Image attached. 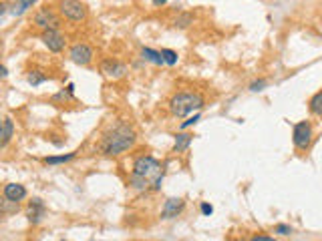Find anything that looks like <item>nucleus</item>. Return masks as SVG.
Returning a JSON list of instances; mask_svg holds the SVG:
<instances>
[{"label":"nucleus","instance_id":"f257e3e1","mask_svg":"<svg viewBox=\"0 0 322 241\" xmlns=\"http://www.w3.org/2000/svg\"><path fill=\"white\" fill-rule=\"evenodd\" d=\"M163 181V167L157 159L143 155L139 159H135L133 163V171H131V187L137 191H147L153 189L157 191L161 187Z\"/></svg>","mask_w":322,"mask_h":241},{"label":"nucleus","instance_id":"f03ea898","mask_svg":"<svg viewBox=\"0 0 322 241\" xmlns=\"http://www.w3.org/2000/svg\"><path fill=\"white\" fill-rule=\"evenodd\" d=\"M135 131L127 125L115 127L111 133H107L101 141V151L105 155H121L127 149H131L135 145Z\"/></svg>","mask_w":322,"mask_h":241},{"label":"nucleus","instance_id":"7ed1b4c3","mask_svg":"<svg viewBox=\"0 0 322 241\" xmlns=\"http://www.w3.org/2000/svg\"><path fill=\"white\" fill-rule=\"evenodd\" d=\"M204 105L205 101L200 93H177L169 101V111L176 117H185L193 111H200Z\"/></svg>","mask_w":322,"mask_h":241},{"label":"nucleus","instance_id":"20e7f679","mask_svg":"<svg viewBox=\"0 0 322 241\" xmlns=\"http://www.w3.org/2000/svg\"><path fill=\"white\" fill-rule=\"evenodd\" d=\"M59 12L71 23H83L87 18V6L81 0H59Z\"/></svg>","mask_w":322,"mask_h":241},{"label":"nucleus","instance_id":"39448f33","mask_svg":"<svg viewBox=\"0 0 322 241\" xmlns=\"http://www.w3.org/2000/svg\"><path fill=\"white\" fill-rule=\"evenodd\" d=\"M34 27L42 28V32L45 30H59L60 27V18L55 14L53 8L45 6V8H38L36 14H34Z\"/></svg>","mask_w":322,"mask_h":241},{"label":"nucleus","instance_id":"423d86ee","mask_svg":"<svg viewBox=\"0 0 322 241\" xmlns=\"http://www.w3.org/2000/svg\"><path fill=\"white\" fill-rule=\"evenodd\" d=\"M292 141L296 145V149L300 151H306L312 143V125L308 121H300L294 125V131H292Z\"/></svg>","mask_w":322,"mask_h":241},{"label":"nucleus","instance_id":"0eeeda50","mask_svg":"<svg viewBox=\"0 0 322 241\" xmlns=\"http://www.w3.org/2000/svg\"><path fill=\"white\" fill-rule=\"evenodd\" d=\"M71 60L75 64H81V67H85V64H89L93 60V49L89 45H85V42H79V45H75L71 49Z\"/></svg>","mask_w":322,"mask_h":241},{"label":"nucleus","instance_id":"6e6552de","mask_svg":"<svg viewBox=\"0 0 322 241\" xmlns=\"http://www.w3.org/2000/svg\"><path fill=\"white\" fill-rule=\"evenodd\" d=\"M101 73L105 77H109V79H121V77H125L127 67L123 62L115 60V58H107V60L101 62Z\"/></svg>","mask_w":322,"mask_h":241},{"label":"nucleus","instance_id":"1a4fd4ad","mask_svg":"<svg viewBox=\"0 0 322 241\" xmlns=\"http://www.w3.org/2000/svg\"><path fill=\"white\" fill-rule=\"evenodd\" d=\"M40 40L45 42V47L53 53H60L64 49V36L59 30H45L40 36Z\"/></svg>","mask_w":322,"mask_h":241},{"label":"nucleus","instance_id":"9d476101","mask_svg":"<svg viewBox=\"0 0 322 241\" xmlns=\"http://www.w3.org/2000/svg\"><path fill=\"white\" fill-rule=\"evenodd\" d=\"M183 207H185L183 199H167L163 209H161V217L163 219H174V217H177L183 211Z\"/></svg>","mask_w":322,"mask_h":241},{"label":"nucleus","instance_id":"9b49d317","mask_svg":"<svg viewBox=\"0 0 322 241\" xmlns=\"http://www.w3.org/2000/svg\"><path fill=\"white\" fill-rule=\"evenodd\" d=\"M27 217L30 223H38L42 217H45V203L42 199H32L29 203V209H27Z\"/></svg>","mask_w":322,"mask_h":241},{"label":"nucleus","instance_id":"f8f14e48","mask_svg":"<svg viewBox=\"0 0 322 241\" xmlns=\"http://www.w3.org/2000/svg\"><path fill=\"white\" fill-rule=\"evenodd\" d=\"M4 197H6V199H10V201L18 203V201H23L27 197V189L23 185H18V183H8L4 187Z\"/></svg>","mask_w":322,"mask_h":241},{"label":"nucleus","instance_id":"ddd939ff","mask_svg":"<svg viewBox=\"0 0 322 241\" xmlns=\"http://www.w3.org/2000/svg\"><path fill=\"white\" fill-rule=\"evenodd\" d=\"M12 135H14V123L10 117H6L2 121V125H0V147H6L12 139Z\"/></svg>","mask_w":322,"mask_h":241},{"label":"nucleus","instance_id":"4468645a","mask_svg":"<svg viewBox=\"0 0 322 241\" xmlns=\"http://www.w3.org/2000/svg\"><path fill=\"white\" fill-rule=\"evenodd\" d=\"M191 141H193V135H189V133H179V135H176V153H183L189 145H191Z\"/></svg>","mask_w":322,"mask_h":241},{"label":"nucleus","instance_id":"2eb2a0df","mask_svg":"<svg viewBox=\"0 0 322 241\" xmlns=\"http://www.w3.org/2000/svg\"><path fill=\"white\" fill-rule=\"evenodd\" d=\"M18 211V203L16 201H10L6 197H0V215H10V213H16Z\"/></svg>","mask_w":322,"mask_h":241},{"label":"nucleus","instance_id":"dca6fc26","mask_svg":"<svg viewBox=\"0 0 322 241\" xmlns=\"http://www.w3.org/2000/svg\"><path fill=\"white\" fill-rule=\"evenodd\" d=\"M308 108H310V113H312V115H320V117H322V91L316 93V95L310 99Z\"/></svg>","mask_w":322,"mask_h":241},{"label":"nucleus","instance_id":"f3484780","mask_svg":"<svg viewBox=\"0 0 322 241\" xmlns=\"http://www.w3.org/2000/svg\"><path fill=\"white\" fill-rule=\"evenodd\" d=\"M141 54H143V58L149 60V62H153V64H163L161 53H157V51H153V49H143Z\"/></svg>","mask_w":322,"mask_h":241},{"label":"nucleus","instance_id":"a211bd4d","mask_svg":"<svg viewBox=\"0 0 322 241\" xmlns=\"http://www.w3.org/2000/svg\"><path fill=\"white\" fill-rule=\"evenodd\" d=\"M34 2H36V0H16V4H14V8H12V14H14V16L25 14Z\"/></svg>","mask_w":322,"mask_h":241},{"label":"nucleus","instance_id":"6ab92c4d","mask_svg":"<svg viewBox=\"0 0 322 241\" xmlns=\"http://www.w3.org/2000/svg\"><path fill=\"white\" fill-rule=\"evenodd\" d=\"M71 159H75V153H67V155H60V157H47L45 163L47 165H59V163H67Z\"/></svg>","mask_w":322,"mask_h":241},{"label":"nucleus","instance_id":"aec40b11","mask_svg":"<svg viewBox=\"0 0 322 241\" xmlns=\"http://www.w3.org/2000/svg\"><path fill=\"white\" fill-rule=\"evenodd\" d=\"M191 20H193V16L185 12V14H179V16L176 18L174 25H176V28H187V27L191 25Z\"/></svg>","mask_w":322,"mask_h":241},{"label":"nucleus","instance_id":"412c9836","mask_svg":"<svg viewBox=\"0 0 322 241\" xmlns=\"http://www.w3.org/2000/svg\"><path fill=\"white\" fill-rule=\"evenodd\" d=\"M161 56H163V62L165 64H176L177 62V53L171 51V49H163L161 51Z\"/></svg>","mask_w":322,"mask_h":241},{"label":"nucleus","instance_id":"4be33fe9","mask_svg":"<svg viewBox=\"0 0 322 241\" xmlns=\"http://www.w3.org/2000/svg\"><path fill=\"white\" fill-rule=\"evenodd\" d=\"M45 80H47V77L42 75L40 71H32V73L29 75V82H30L32 86H38V84H42Z\"/></svg>","mask_w":322,"mask_h":241},{"label":"nucleus","instance_id":"5701e85b","mask_svg":"<svg viewBox=\"0 0 322 241\" xmlns=\"http://www.w3.org/2000/svg\"><path fill=\"white\" fill-rule=\"evenodd\" d=\"M274 233H278V235H290V233H292V227L280 223V225H276V227H274Z\"/></svg>","mask_w":322,"mask_h":241},{"label":"nucleus","instance_id":"b1692460","mask_svg":"<svg viewBox=\"0 0 322 241\" xmlns=\"http://www.w3.org/2000/svg\"><path fill=\"white\" fill-rule=\"evenodd\" d=\"M268 82L266 80H256V82H252L250 84V91L252 93H258V91H264V86H266Z\"/></svg>","mask_w":322,"mask_h":241},{"label":"nucleus","instance_id":"393cba45","mask_svg":"<svg viewBox=\"0 0 322 241\" xmlns=\"http://www.w3.org/2000/svg\"><path fill=\"white\" fill-rule=\"evenodd\" d=\"M198 121H200V115H193L191 119H187V121L181 125V129H187V127H191V125H196Z\"/></svg>","mask_w":322,"mask_h":241},{"label":"nucleus","instance_id":"a878e982","mask_svg":"<svg viewBox=\"0 0 322 241\" xmlns=\"http://www.w3.org/2000/svg\"><path fill=\"white\" fill-rule=\"evenodd\" d=\"M252 241H276L274 237H270V235H254L252 237Z\"/></svg>","mask_w":322,"mask_h":241},{"label":"nucleus","instance_id":"bb28decb","mask_svg":"<svg viewBox=\"0 0 322 241\" xmlns=\"http://www.w3.org/2000/svg\"><path fill=\"white\" fill-rule=\"evenodd\" d=\"M202 213H204V215H211V213H213V207H211L209 203H202Z\"/></svg>","mask_w":322,"mask_h":241},{"label":"nucleus","instance_id":"cd10ccee","mask_svg":"<svg viewBox=\"0 0 322 241\" xmlns=\"http://www.w3.org/2000/svg\"><path fill=\"white\" fill-rule=\"evenodd\" d=\"M8 75V71H6V67H2V64H0V80H2L4 77Z\"/></svg>","mask_w":322,"mask_h":241},{"label":"nucleus","instance_id":"c85d7f7f","mask_svg":"<svg viewBox=\"0 0 322 241\" xmlns=\"http://www.w3.org/2000/svg\"><path fill=\"white\" fill-rule=\"evenodd\" d=\"M6 8H8V6H6L4 2H0V16H2V14L6 12Z\"/></svg>","mask_w":322,"mask_h":241},{"label":"nucleus","instance_id":"c756f323","mask_svg":"<svg viewBox=\"0 0 322 241\" xmlns=\"http://www.w3.org/2000/svg\"><path fill=\"white\" fill-rule=\"evenodd\" d=\"M165 2H167V0H153V4H155V6H163Z\"/></svg>","mask_w":322,"mask_h":241},{"label":"nucleus","instance_id":"7c9ffc66","mask_svg":"<svg viewBox=\"0 0 322 241\" xmlns=\"http://www.w3.org/2000/svg\"><path fill=\"white\" fill-rule=\"evenodd\" d=\"M0 125H2V123H0Z\"/></svg>","mask_w":322,"mask_h":241}]
</instances>
